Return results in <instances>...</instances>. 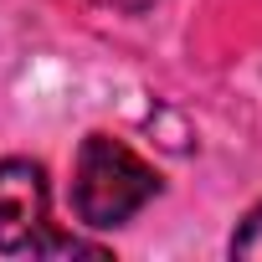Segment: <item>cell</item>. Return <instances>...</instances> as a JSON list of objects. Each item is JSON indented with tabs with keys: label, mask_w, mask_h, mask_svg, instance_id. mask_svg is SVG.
I'll use <instances>...</instances> for the list:
<instances>
[{
	"label": "cell",
	"mask_w": 262,
	"mask_h": 262,
	"mask_svg": "<svg viewBox=\"0 0 262 262\" xmlns=\"http://www.w3.org/2000/svg\"><path fill=\"white\" fill-rule=\"evenodd\" d=\"M160 195V175L108 134H88L77 144V170H72V211L93 231H113L134 221L149 201Z\"/></svg>",
	"instance_id": "obj_1"
},
{
	"label": "cell",
	"mask_w": 262,
	"mask_h": 262,
	"mask_svg": "<svg viewBox=\"0 0 262 262\" xmlns=\"http://www.w3.org/2000/svg\"><path fill=\"white\" fill-rule=\"evenodd\" d=\"M98 6H113V11H128V16H139V11L160 6V0H98Z\"/></svg>",
	"instance_id": "obj_4"
},
{
	"label": "cell",
	"mask_w": 262,
	"mask_h": 262,
	"mask_svg": "<svg viewBox=\"0 0 262 262\" xmlns=\"http://www.w3.org/2000/svg\"><path fill=\"white\" fill-rule=\"evenodd\" d=\"M57 242L52 226V185L36 160H0V252L6 257H47Z\"/></svg>",
	"instance_id": "obj_2"
},
{
	"label": "cell",
	"mask_w": 262,
	"mask_h": 262,
	"mask_svg": "<svg viewBox=\"0 0 262 262\" xmlns=\"http://www.w3.org/2000/svg\"><path fill=\"white\" fill-rule=\"evenodd\" d=\"M231 257H242V262H262V206L247 211V221L236 226V236H231Z\"/></svg>",
	"instance_id": "obj_3"
}]
</instances>
